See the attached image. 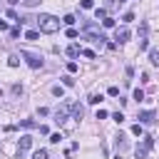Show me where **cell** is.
<instances>
[{"label": "cell", "instance_id": "6da1fadb", "mask_svg": "<svg viewBox=\"0 0 159 159\" xmlns=\"http://www.w3.org/2000/svg\"><path fill=\"white\" fill-rule=\"evenodd\" d=\"M37 27H40L42 32H57V30H60V20L52 17V15H40V17H37Z\"/></svg>", "mask_w": 159, "mask_h": 159}, {"label": "cell", "instance_id": "7a4b0ae2", "mask_svg": "<svg viewBox=\"0 0 159 159\" xmlns=\"http://www.w3.org/2000/svg\"><path fill=\"white\" fill-rule=\"evenodd\" d=\"M152 149H154V137H152V134H147V137L134 147V154H137V159H147Z\"/></svg>", "mask_w": 159, "mask_h": 159}, {"label": "cell", "instance_id": "3957f363", "mask_svg": "<svg viewBox=\"0 0 159 159\" xmlns=\"http://www.w3.org/2000/svg\"><path fill=\"white\" fill-rule=\"evenodd\" d=\"M137 119H139V124H157V122H159V112H154V109H142V112H137Z\"/></svg>", "mask_w": 159, "mask_h": 159}, {"label": "cell", "instance_id": "277c9868", "mask_svg": "<svg viewBox=\"0 0 159 159\" xmlns=\"http://www.w3.org/2000/svg\"><path fill=\"white\" fill-rule=\"evenodd\" d=\"M20 57H25V62H27L32 70H40V67H42V57H40V55H35V52L22 50V52H20Z\"/></svg>", "mask_w": 159, "mask_h": 159}, {"label": "cell", "instance_id": "5b68a950", "mask_svg": "<svg viewBox=\"0 0 159 159\" xmlns=\"http://www.w3.org/2000/svg\"><path fill=\"white\" fill-rule=\"evenodd\" d=\"M147 32H149V25H147V20H142V22H139V52L149 47V40H147Z\"/></svg>", "mask_w": 159, "mask_h": 159}, {"label": "cell", "instance_id": "8992f818", "mask_svg": "<svg viewBox=\"0 0 159 159\" xmlns=\"http://www.w3.org/2000/svg\"><path fill=\"white\" fill-rule=\"evenodd\" d=\"M67 112H70V104H65V107L55 109V122H57V124H62V122L67 119Z\"/></svg>", "mask_w": 159, "mask_h": 159}, {"label": "cell", "instance_id": "52a82bcc", "mask_svg": "<svg viewBox=\"0 0 159 159\" xmlns=\"http://www.w3.org/2000/svg\"><path fill=\"white\" fill-rule=\"evenodd\" d=\"M32 147V137L30 134H25V137H20V149H17V154H22L25 149H30Z\"/></svg>", "mask_w": 159, "mask_h": 159}, {"label": "cell", "instance_id": "ba28073f", "mask_svg": "<svg viewBox=\"0 0 159 159\" xmlns=\"http://www.w3.org/2000/svg\"><path fill=\"white\" fill-rule=\"evenodd\" d=\"M129 37H132V32H129L127 27H119V30H117V37H114V40H119V42H127Z\"/></svg>", "mask_w": 159, "mask_h": 159}, {"label": "cell", "instance_id": "9c48e42d", "mask_svg": "<svg viewBox=\"0 0 159 159\" xmlns=\"http://www.w3.org/2000/svg\"><path fill=\"white\" fill-rule=\"evenodd\" d=\"M70 109H72V117H75V119H82V114H84L82 104H70Z\"/></svg>", "mask_w": 159, "mask_h": 159}, {"label": "cell", "instance_id": "30bf717a", "mask_svg": "<svg viewBox=\"0 0 159 159\" xmlns=\"http://www.w3.org/2000/svg\"><path fill=\"white\" fill-rule=\"evenodd\" d=\"M20 127H25V129H37L40 124H37V122H32V119H20Z\"/></svg>", "mask_w": 159, "mask_h": 159}, {"label": "cell", "instance_id": "8fae6325", "mask_svg": "<svg viewBox=\"0 0 159 159\" xmlns=\"http://www.w3.org/2000/svg\"><path fill=\"white\" fill-rule=\"evenodd\" d=\"M127 149V139H124V134H117V152H124Z\"/></svg>", "mask_w": 159, "mask_h": 159}, {"label": "cell", "instance_id": "7c38bea8", "mask_svg": "<svg viewBox=\"0 0 159 159\" xmlns=\"http://www.w3.org/2000/svg\"><path fill=\"white\" fill-rule=\"evenodd\" d=\"M149 62L154 67H159V50H149Z\"/></svg>", "mask_w": 159, "mask_h": 159}, {"label": "cell", "instance_id": "4fadbf2b", "mask_svg": "<svg viewBox=\"0 0 159 159\" xmlns=\"http://www.w3.org/2000/svg\"><path fill=\"white\" fill-rule=\"evenodd\" d=\"M25 40L35 42V40H40V32H37V30H27V32H25Z\"/></svg>", "mask_w": 159, "mask_h": 159}, {"label": "cell", "instance_id": "5bb4252c", "mask_svg": "<svg viewBox=\"0 0 159 159\" xmlns=\"http://www.w3.org/2000/svg\"><path fill=\"white\" fill-rule=\"evenodd\" d=\"M80 52H82V50H80V45H70V47H67V55H70V57H77Z\"/></svg>", "mask_w": 159, "mask_h": 159}, {"label": "cell", "instance_id": "9a60e30c", "mask_svg": "<svg viewBox=\"0 0 159 159\" xmlns=\"http://www.w3.org/2000/svg\"><path fill=\"white\" fill-rule=\"evenodd\" d=\"M50 154H47V149H37L35 154H32V159H47Z\"/></svg>", "mask_w": 159, "mask_h": 159}, {"label": "cell", "instance_id": "2e32d148", "mask_svg": "<svg viewBox=\"0 0 159 159\" xmlns=\"http://www.w3.org/2000/svg\"><path fill=\"white\" fill-rule=\"evenodd\" d=\"M7 65H10V67H17V65H20V57H17V55H10V57H7Z\"/></svg>", "mask_w": 159, "mask_h": 159}, {"label": "cell", "instance_id": "e0dca14e", "mask_svg": "<svg viewBox=\"0 0 159 159\" xmlns=\"http://www.w3.org/2000/svg\"><path fill=\"white\" fill-rule=\"evenodd\" d=\"M102 99H104L102 94H89V99H87V102H89V104H99Z\"/></svg>", "mask_w": 159, "mask_h": 159}, {"label": "cell", "instance_id": "ac0fdd59", "mask_svg": "<svg viewBox=\"0 0 159 159\" xmlns=\"http://www.w3.org/2000/svg\"><path fill=\"white\" fill-rule=\"evenodd\" d=\"M94 17H97V20H99V17L104 20V17H107V10H104V7H97V10H94Z\"/></svg>", "mask_w": 159, "mask_h": 159}, {"label": "cell", "instance_id": "d6986e66", "mask_svg": "<svg viewBox=\"0 0 159 159\" xmlns=\"http://www.w3.org/2000/svg\"><path fill=\"white\" fill-rule=\"evenodd\" d=\"M132 134H137V137H142V134H144V129H142V124H139V122L132 127Z\"/></svg>", "mask_w": 159, "mask_h": 159}, {"label": "cell", "instance_id": "ffe728a7", "mask_svg": "<svg viewBox=\"0 0 159 159\" xmlns=\"http://www.w3.org/2000/svg\"><path fill=\"white\" fill-rule=\"evenodd\" d=\"M134 99H137V102H142V99H144V89H139V87H137V89H134Z\"/></svg>", "mask_w": 159, "mask_h": 159}, {"label": "cell", "instance_id": "44dd1931", "mask_svg": "<svg viewBox=\"0 0 159 159\" xmlns=\"http://www.w3.org/2000/svg\"><path fill=\"white\" fill-rule=\"evenodd\" d=\"M112 119H114L117 124H122V122H124V114H122V112H114V114H112Z\"/></svg>", "mask_w": 159, "mask_h": 159}, {"label": "cell", "instance_id": "7402d4cb", "mask_svg": "<svg viewBox=\"0 0 159 159\" xmlns=\"http://www.w3.org/2000/svg\"><path fill=\"white\" fill-rule=\"evenodd\" d=\"M5 15H7V17H10V20H15V22H20V17H17V12H15V10H7V12H5Z\"/></svg>", "mask_w": 159, "mask_h": 159}, {"label": "cell", "instance_id": "603a6c76", "mask_svg": "<svg viewBox=\"0 0 159 159\" xmlns=\"http://www.w3.org/2000/svg\"><path fill=\"white\" fill-rule=\"evenodd\" d=\"M102 25H104V27H114V17H104Z\"/></svg>", "mask_w": 159, "mask_h": 159}, {"label": "cell", "instance_id": "cb8c5ba5", "mask_svg": "<svg viewBox=\"0 0 159 159\" xmlns=\"http://www.w3.org/2000/svg\"><path fill=\"white\" fill-rule=\"evenodd\" d=\"M107 94H109V97H119V87H109Z\"/></svg>", "mask_w": 159, "mask_h": 159}, {"label": "cell", "instance_id": "d4e9b609", "mask_svg": "<svg viewBox=\"0 0 159 159\" xmlns=\"http://www.w3.org/2000/svg\"><path fill=\"white\" fill-rule=\"evenodd\" d=\"M62 22H65V25H72V22H75V15H65Z\"/></svg>", "mask_w": 159, "mask_h": 159}, {"label": "cell", "instance_id": "484cf974", "mask_svg": "<svg viewBox=\"0 0 159 159\" xmlns=\"http://www.w3.org/2000/svg\"><path fill=\"white\" fill-rule=\"evenodd\" d=\"M80 67H77V62H67V72H77Z\"/></svg>", "mask_w": 159, "mask_h": 159}, {"label": "cell", "instance_id": "4316f807", "mask_svg": "<svg viewBox=\"0 0 159 159\" xmlns=\"http://www.w3.org/2000/svg\"><path fill=\"white\" fill-rule=\"evenodd\" d=\"M62 82H65V84H67V87H72V84H75V80H72V77H70V75H65V77H62Z\"/></svg>", "mask_w": 159, "mask_h": 159}, {"label": "cell", "instance_id": "83f0119b", "mask_svg": "<svg viewBox=\"0 0 159 159\" xmlns=\"http://www.w3.org/2000/svg\"><path fill=\"white\" fill-rule=\"evenodd\" d=\"M60 139H62V134H60V132H57V134H50V142H52V144H57Z\"/></svg>", "mask_w": 159, "mask_h": 159}, {"label": "cell", "instance_id": "f1b7e54d", "mask_svg": "<svg viewBox=\"0 0 159 159\" xmlns=\"http://www.w3.org/2000/svg\"><path fill=\"white\" fill-rule=\"evenodd\" d=\"M80 5H82V7H84V10H89V7H92V5H94V2H92V0H80Z\"/></svg>", "mask_w": 159, "mask_h": 159}, {"label": "cell", "instance_id": "f546056e", "mask_svg": "<svg viewBox=\"0 0 159 159\" xmlns=\"http://www.w3.org/2000/svg\"><path fill=\"white\" fill-rule=\"evenodd\" d=\"M82 55H84V57H89V60H94V57H97L92 50H82Z\"/></svg>", "mask_w": 159, "mask_h": 159}, {"label": "cell", "instance_id": "4dcf8cb0", "mask_svg": "<svg viewBox=\"0 0 159 159\" xmlns=\"http://www.w3.org/2000/svg\"><path fill=\"white\" fill-rule=\"evenodd\" d=\"M52 94H55V97H60V99H62V87H52Z\"/></svg>", "mask_w": 159, "mask_h": 159}, {"label": "cell", "instance_id": "1f68e13d", "mask_svg": "<svg viewBox=\"0 0 159 159\" xmlns=\"http://www.w3.org/2000/svg\"><path fill=\"white\" fill-rule=\"evenodd\" d=\"M122 20H124V22H132V20H134V12H127V15L122 17Z\"/></svg>", "mask_w": 159, "mask_h": 159}, {"label": "cell", "instance_id": "d6a6232c", "mask_svg": "<svg viewBox=\"0 0 159 159\" xmlns=\"http://www.w3.org/2000/svg\"><path fill=\"white\" fill-rule=\"evenodd\" d=\"M97 119H107V112L104 109H97Z\"/></svg>", "mask_w": 159, "mask_h": 159}, {"label": "cell", "instance_id": "836d02e7", "mask_svg": "<svg viewBox=\"0 0 159 159\" xmlns=\"http://www.w3.org/2000/svg\"><path fill=\"white\" fill-rule=\"evenodd\" d=\"M0 30H7V22L5 20H0Z\"/></svg>", "mask_w": 159, "mask_h": 159}, {"label": "cell", "instance_id": "e575fe53", "mask_svg": "<svg viewBox=\"0 0 159 159\" xmlns=\"http://www.w3.org/2000/svg\"><path fill=\"white\" fill-rule=\"evenodd\" d=\"M7 2H10V5H17V2H20V0H7Z\"/></svg>", "mask_w": 159, "mask_h": 159}]
</instances>
